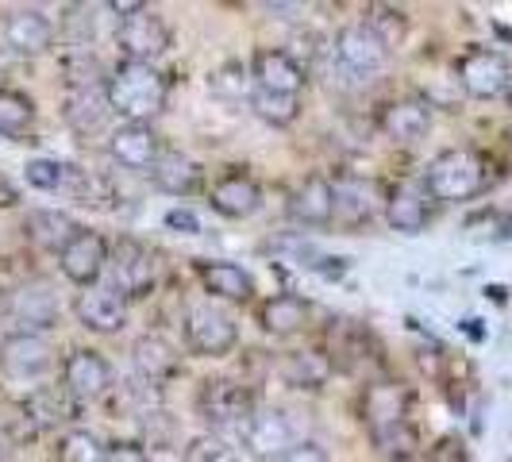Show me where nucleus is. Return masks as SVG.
Listing matches in <instances>:
<instances>
[{
  "mask_svg": "<svg viewBox=\"0 0 512 462\" xmlns=\"http://www.w3.org/2000/svg\"><path fill=\"white\" fill-rule=\"evenodd\" d=\"M251 104H255L258 116H262L266 124H274V128H289V124L301 116L297 97H278V93H262V89H255V93H251Z\"/></svg>",
  "mask_w": 512,
  "mask_h": 462,
  "instance_id": "nucleus-32",
  "label": "nucleus"
},
{
  "mask_svg": "<svg viewBox=\"0 0 512 462\" xmlns=\"http://www.w3.org/2000/svg\"><path fill=\"white\" fill-rule=\"evenodd\" d=\"M258 324L270 335H297L308 324V301L297 293H278L258 308Z\"/></svg>",
  "mask_w": 512,
  "mask_h": 462,
  "instance_id": "nucleus-27",
  "label": "nucleus"
},
{
  "mask_svg": "<svg viewBox=\"0 0 512 462\" xmlns=\"http://www.w3.org/2000/svg\"><path fill=\"white\" fill-rule=\"evenodd\" d=\"M278 462H328V451L320 443H308L305 439V443H293Z\"/></svg>",
  "mask_w": 512,
  "mask_h": 462,
  "instance_id": "nucleus-40",
  "label": "nucleus"
},
{
  "mask_svg": "<svg viewBox=\"0 0 512 462\" xmlns=\"http://www.w3.org/2000/svg\"><path fill=\"white\" fill-rule=\"evenodd\" d=\"M289 212H293V220L297 224H305V228H328L335 220V193H332V181L320 178V174H312L297 185V193H293V201H289Z\"/></svg>",
  "mask_w": 512,
  "mask_h": 462,
  "instance_id": "nucleus-20",
  "label": "nucleus"
},
{
  "mask_svg": "<svg viewBox=\"0 0 512 462\" xmlns=\"http://www.w3.org/2000/svg\"><path fill=\"white\" fill-rule=\"evenodd\" d=\"M374 443H378V451H382L385 459H393V462H409L412 455H416V432L409 428V420H405V424H397V428L378 432Z\"/></svg>",
  "mask_w": 512,
  "mask_h": 462,
  "instance_id": "nucleus-35",
  "label": "nucleus"
},
{
  "mask_svg": "<svg viewBox=\"0 0 512 462\" xmlns=\"http://www.w3.org/2000/svg\"><path fill=\"white\" fill-rule=\"evenodd\" d=\"M243 443L255 459H282L297 439H293V424L282 409H266L251 416V424L243 428Z\"/></svg>",
  "mask_w": 512,
  "mask_h": 462,
  "instance_id": "nucleus-15",
  "label": "nucleus"
},
{
  "mask_svg": "<svg viewBox=\"0 0 512 462\" xmlns=\"http://www.w3.org/2000/svg\"><path fill=\"white\" fill-rule=\"evenodd\" d=\"M197 274H201V285L220 301H251V293H255L251 274L235 262H201Z\"/></svg>",
  "mask_w": 512,
  "mask_h": 462,
  "instance_id": "nucleus-26",
  "label": "nucleus"
},
{
  "mask_svg": "<svg viewBox=\"0 0 512 462\" xmlns=\"http://www.w3.org/2000/svg\"><path fill=\"white\" fill-rule=\"evenodd\" d=\"M104 462H151V455L139 447V443H112V447H104Z\"/></svg>",
  "mask_w": 512,
  "mask_h": 462,
  "instance_id": "nucleus-39",
  "label": "nucleus"
},
{
  "mask_svg": "<svg viewBox=\"0 0 512 462\" xmlns=\"http://www.w3.org/2000/svg\"><path fill=\"white\" fill-rule=\"evenodd\" d=\"M151 181H154V189H162V193H170V197H193V193L205 185V174H201V166H197L193 158H185V154H178V151H166L154 162Z\"/></svg>",
  "mask_w": 512,
  "mask_h": 462,
  "instance_id": "nucleus-25",
  "label": "nucleus"
},
{
  "mask_svg": "<svg viewBox=\"0 0 512 462\" xmlns=\"http://www.w3.org/2000/svg\"><path fill=\"white\" fill-rule=\"evenodd\" d=\"M54 462H104V447L93 432H66L58 439Z\"/></svg>",
  "mask_w": 512,
  "mask_h": 462,
  "instance_id": "nucleus-33",
  "label": "nucleus"
},
{
  "mask_svg": "<svg viewBox=\"0 0 512 462\" xmlns=\"http://www.w3.org/2000/svg\"><path fill=\"white\" fill-rule=\"evenodd\" d=\"M459 85L462 93H470L474 101H493L501 93H509L512 66L509 58L493 47H478V51L459 58Z\"/></svg>",
  "mask_w": 512,
  "mask_h": 462,
  "instance_id": "nucleus-4",
  "label": "nucleus"
},
{
  "mask_svg": "<svg viewBox=\"0 0 512 462\" xmlns=\"http://www.w3.org/2000/svg\"><path fill=\"white\" fill-rule=\"evenodd\" d=\"M166 228L181 231V235H197L201 224H197V216H193L189 208H170V212H166Z\"/></svg>",
  "mask_w": 512,
  "mask_h": 462,
  "instance_id": "nucleus-41",
  "label": "nucleus"
},
{
  "mask_svg": "<svg viewBox=\"0 0 512 462\" xmlns=\"http://www.w3.org/2000/svg\"><path fill=\"white\" fill-rule=\"evenodd\" d=\"M251 81H255V89H262V93L297 97V93L305 89L308 74L285 51L262 47V51H255V58H251Z\"/></svg>",
  "mask_w": 512,
  "mask_h": 462,
  "instance_id": "nucleus-11",
  "label": "nucleus"
},
{
  "mask_svg": "<svg viewBox=\"0 0 512 462\" xmlns=\"http://www.w3.org/2000/svg\"><path fill=\"white\" fill-rule=\"evenodd\" d=\"M12 312H16L20 324H27V328H43V332H47V328L58 324V297H54L43 282H31V285H24V289H16Z\"/></svg>",
  "mask_w": 512,
  "mask_h": 462,
  "instance_id": "nucleus-28",
  "label": "nucleus"
},
{
  "mask_svg": "<svg viewBox=\"0 0 512 462\" xmlns=\"http://www.w3.org/2000/svg\"><path fill=\"white\" fill-rule=\"evenodd\" d=\"M335 193V224L347 231H359L362 224H370L382 208V193L374 181L362 178H339L332 185Z\"/></svg>",
  "mask_w": 512,
  "mask_h": 462,
  "instance_id": "nucleus-10",
  "label": "nucleus"
},
{
  "mask_svg": "<svg viewBox=\"0 0 512 462\" xmlns=\"http://www.w3.org/2000/svg\"><path fill=\"white\" fill-rule=\"evenodd\" d=\"M24 231L27 239L39 247V251H54V255H62V247L74 239L77 224L70 212H58V208H31L24 220Z\"/></svg>",
  "mask_w": 512,
  "mask_h": 462,
  "instance_id": "nucleus-24",
  "label": "nucleus"
},
{
  "mask_svg": "<svg viewBox=\"0 0 512 462\" xmlns=\"http://www.w3.org/2000/svg\"><path fill=\"white\" fill-rule=\"evenodd\" d=\"M24 181L31 189L51 193V189H62V185L70 181V166H62V162H54V158H35V162L24 166Z\"/></svg>",
  "mask_w": 512,
  "mask_h": 462,
  "instance_id": "nucleus-34",
  "label": "nucleus"
},
{
  "mask_svg": "<svg viewBox=\"0 0 512 462\" xmlns=\"http://www.w3.org/2000/svg\"><path fill=\"white\" fill-rule=\"evenodd\" d=\"M278 370H282V382L293 389H320L332 378V359L320 351H289Z\"/></svg>",
  "mask_w": 512,
  "mask_h": 462,
  "instance_id": "nucleus-29",
  "label": "nucleus"
},
{
  "mask_svg": "<svg viewBox=\"0 0 512 462\" xmlns=\"http://www.w3.org/2000/svg\"><path fill=\"white\" fill-rule=\"evenodd\" d=\"M104 97H108V108L116 116H124L128 124H147L151 116L166 108L170 81L166 74H158L151 62H120L104 85Z\"/></svg>",
  "mask_w": 512,
  "mask_h": 462,
  "instance_id": "nucleus-1",
  "label": "nucleus"
},
{
  "mask_svg": "<svg viewBox=\"0 0 512 462\" xmlns=\"http://www.w3.org/2000/svg\"><path fill=\"white\" fill-rule=\"evenodd\" d=\"M486 185L489 162L470 147H451V151L436 154L424 174V189L432 193V201H447V205L474 201L478 193H486Z\"/></svg>",
  "mask_w": 512,
  "mask_h": 462,
  "instance_id": "nucleus-2",
  "label": "nucleus"
},
{
  "mask_svg": "<svg viewBox=\"0 0 512 462\" xmlns=\"http://www.w3.org/2000/svg\"><path fill=\"white\" fill-rule=\"evenodd\" d=\"M366 24L378 31V39H382L385 47H393L405 35V12H397V8H374L366 16Z\"/></svg>",
  "mask_w": 512,
  "mask_h": 462,
  "instance_id": "nucleus-37",
  "label": "nucleus"
},
{
  "mask_svg": "<svg viewBox=\"0 0 512 462\" xmlns=\"http://www.w3.org/2000/svg\"><path fill=\"white\" fill-rule=\"evenodd\" d=\"M362 412H366V424H370L374 436L385 432V428H397V424H405V412H409V389L393 382L370 385L366 401H362Z\"/></svg>",
  "mask_w": 512,
  "mask_h": 462,
  "instance_id": "nucleus-22",
  "label": "nucleus"
},
{
  "mask_svg": "<svg viewBox=\"0 0 512 462\" xmlns=\"http://www.w3.org/2000/svg\"><path fill=\"white\" fill-rule=\"evenodd\" d=\"M185 462H239V455H235V447L224 443V439L201 436V439H193V443H189Z\"/></svg>",
  "mask_w": 512,
  "mask_h": 462,
  "instance_id": "nucleus-36",
  "label": "nucleus"
},
{
  "mask_svg": "<svg viewBox=\"0 0 512 462\" xmlns=\"http://www.w3.org/2000/svg\"><path fill=\"white\" fill-rule=\"evenodd\" d=\"M0 462H4V447H0Z\"/></svg>",
  "mask_w": 512,
  "mask_h": 462,
  "instance_id": "nucleus-42",
  "label": "nucleus"
},
{
  "mask_svg": "<svg viewBox=\"0 0 512 462\" xmlns=\"http://www.w3.org/2000/svg\"><path fill=\"white\" fill-rule=\"evenodd\" d=\"M0 366L12 378H39L54 366V351L43 335L35 332H12L0 343Z\"/></svg>",
  "mask_w": 512,
  "mask_h": 462,
  "instance_id": "nucleus-13",
  "label": "nucleus"
},
{
  "mask_svg": "<svg viewBox=\"0 0 512 462\" xmlns=\"http://www.w3.org/2000/svg\"><path fill=\"white\" fill-rule=\"evenodd\" d=\"M335 58H339V66H343L347 74L374 77L385 70L389 47L378 39V31L362 20V24H347L335 35Z\"/></svg>",
  "mask_w": 512,
  "mask_h": 462,
  "instance_id": "nucleus-7",
  "label": "nucleus"
},
{
  "mask_svg": "<svg viewBox=\"0 0 512 462\" xmlns=\"http://www.w3.org/2000/svg\"><path fill=\"white\" fill-rule=\"evenodd\" d=\"M509 104H512V93H509Z\"/></svg>",
  "mask_w": 512,
  "mask_h": 462,
  "instance_id": "nucleus-43",
  "label": "nucleus"
},
{
  "mask_svg": "<svg viewBox=\"0 0 512 462\" xmlns=\"http://www.w3.org/2000/svg\"><path fill=\"white\" fill-rule=\"evenodd\" d=\"M108 154L128 170H154L162 158V143L151 124H120L108 139Z\"/></svg>",
  "mask_w": 512,
  "mask_h": 462,
  "instance_id": "nucleus-16",
  "label": "nucleus"
},
{
  "mask_svg": "<svg viewBox=\"0 0 512 462\" xmlns=\"http://www.w3.org/2000/svg\"><path fill=\"white\" fill-rule=\"evenodd\" d=\"M4 43L16 54H43L54 43V24L39 8H16L4 20Z\"/></svg>",
  "mask_w": 512,
  "mask_h": 462,
  "instance_id": "nucleus-19",
  "label": "nucleus"
},
{
  "mask_svg": "<svg viewBox=\"0 0 512 462\" xmlns=\"http://www.w3.org/2000/svg\"><path fill=\"white\" fill-rule=\"evenodd\" d=\"M62 382H66L70 397L93 401L112 385V366H108L101 351H85L81 347V351H70V359L62 362Z\"/></svg>",
  "mask_w": 512,
  "mask_h": 462,
  "instance_id": "nucleus-14",
  "label": "nucleus"
},
{
  "mask_svg": "<svg viewBox=\"0 0 512 462\" xmlns=\"http://www.w3.org/2000/svg\"><path fill=\"white\" fill-rule=\"evenodd\" d=\"M185 343L201 359H220L239 343V332H235V320L228 312L212 305H197L185 312Z\"/></svg>",
  "mask_w": 512,
  "mask_h": 462,
  "instance_id": "nucleus-5",
  "label": "nucleus"
},
{
  "mask_svg": "<svg viewBox=\"0 0 512 462\" xmlns=\"http://www.w3.org/2000/svg\"><path fill=\"white\" fill-rule=\"evenodd\" d=\"M154 285V258L151 251L139 243V239H116V247H112V293H120L124 301H139V297H147Z\"/></svg>",
  "mask_w": 512,
  "mask_h": 462,
  "instance_id": "nucleus-8",
  "label": "nucleus"
},
{
  "mask_svg": "<svg viewBox=\"0 0 512 462\" xmlns=\"http://www.w3.org/2000/svg\"><path fill=\"white\" fill-rule=\"evenodd\" d=\"M432 128V104L405 97V101H393L382 108V131L393 143H416L424 139Z\"/></svg>",
  "mask_w": 512,
  "mask_h": 462,
  "instance_id": "nucleus-21",
  "label": "nucleus"
},
{
  "mask_svg": "<svg viewBox=\"0 0 512 462\" xmlns=\"http://www.w3.org/2000/svg\"><path fill=\"white\" fill-rule=\"evenodd\" d=\"M58 266H62V274H66L74 285H81V289H93V285H97V278L104 274V266H108V243H104L97 231L81 228L74 239L62 247Z\"/></svg>",
  "mask_w": 512,
  "mask_h": 462,
  "instance_id": "nucleus-9",
  "label": "nucleus"
},
{
  "mask_svg": "<svg viewBox=\"0 0 512 462\" xmlns=\"http://www.w3.org/2000/svg\"><path fill=\"white\" fill-rule=\"evenodd\" d=\"M228 85H231V97H243L247 93V74H243V66H224L220 74L212 77V93H228Z\"/></svg>",
  "mask_w": 512,
  "mask_h": 462,
  "instance_id": "nucleus-38",
  "label": "nucleus"
},
{
  "mask_svg": "<svg viewBox=\"0 0 512 462\" xmlns=\"http://www.w3.org/2000/svg\"><path fill=\"white\" fill-rule=\"evenodd\" d=\"M35 120V104L20 89H0V131L4 135H20Z\"/></svg>",
  "mask_w": 512,
  "mask_h": 462,
  "instance_id": "nucleus-31",
  "label": "nucleus"
},
{
  "mask_svg": "<svg viewBox=\"0 0 512 462\" xmlns=\"http://www.w3.org/2000/svg\"><path fill=\"white\" fill-rule=\"evenodd\" d=\"M112 108H108V97H104V89H89V85H81L74 97L66 101V120H70V128L77 135H89V131H97L104 124V116H108Z\"/></svg>",
  "mask_w": 512,
  "mask_h": 462,
  "instance_id": "nucleus-30",
  "label": "nucleus"
},
{
  "mask_svg": "<svg viewBox=\"0 0 512 462\" xmlns=\"http://www.w3.org/2000/svg\"><path fill=\"white\" fill-rule=\"evenodd\" d=\"M74 316L81 328H89V332H97V335H112L128 324V305H124L120 293H112V289H104V285H93V289L77 293Z\"/></svg>",
  "mask_w": 512,
  "mask_h": 462,
  "instance_id": "nucleus-12",
  "label": "nucleus"
},
{
  "mask_svg": "<svg viewBox=\"0 0 512 462\" xmlns=\"http://www.w3.org/2000/svg\"><path fill=\"white\" fill-rule=\"evenodd\" d=\"M197 412L212 428H231V424H251L255 416V393L231 378H208L197 389Z\"/></svg>",
  "mask_w": 512,
  "mask_h": 462,
  "instance_id": "nucleus-3",
  "label": "nucleus"
},
{
  "mask_svg": "<svg viewBox=\"0 0 512 462\" xmlns=\"http://www.w3.org/2000/svg\"><path fill=\"white\" fill-rule=\"evenodd\" d=\"M131 359H135L139 378L151 385L170 382L181 370V359H178V351H174V343L162 339V335H143V339L131 347Z\"/></svg>",
  "mask_w": 512,
  "mask_h": 462,
  "instance_id": "nucleus-23",
  "label": "nucleus"
},
{
  "mask_svg": "<svg viewBox=\"0 0 512 462\" xmlns=\"http://www.w3.org/2000/svg\"><path fill=\"white\" fill-rule=\"evenodd\" d=\"M208 205L216 208L220 216H228V220H247L262 205V189L255 185V178H247V174L235 170V174H224L220 181H212Z\"/></svg>",
  "mask_w": 512,
  "mask_h": 462,
  "instance_id": "nucleus-18",
  "label": "nucleus"
},
{
  "mask_svg": "<svg viewBox=\"0 0 512 462\" xmlns=\"http://www.w3.org/2000/svg\"><path fill=\"white\" fill-rule=\"evenodd\" d=\"M116 47L124 51L128 62H151V58L170 51V27H166V20L158 12H151L143 4L139 12H131V16L120 20V27H116Z\"/></svg>",
  "mask_w": 512,
  "mask_h": 462,
  "instance_id": "nucleus-6",
  "label": "nucleus"
},
{
  "mask_svg": "<svg viewBox=\"0 0 512 462\" xmlns=\"http://www.w3.org/2000/svg\"><path fill=\"white\" fill-rule=\"evenodd\" d=\"M432 193L424 189V185H397L393 193H389V201H385V220H389V228L401 231V235H420V231L428 228V220H432Z\"/></svg>",
  "mask_w": 512,
  "mask_h": 462,
  "instance_id": "nucleus-17",
  "label": "nucleus"
}]
</instances>
